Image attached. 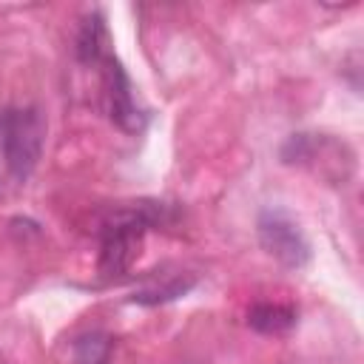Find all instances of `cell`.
I'll use <instances>...</instances> for the list:
<instances>
[{
  "mask_svg": "<svg viewBox=\"0 0 364 364\" xmlns=\"http://www.w3.org/2000/svg\"><path fill=\"white\" fill-rule=\"evenodd\" d=\"M97 68L102 74V97H105V111H108L111 122L117 128H122L125 134H139L145 125V111L136 102L131 77L125 74V68L119 65V60L114 54L105 57Z\"/></svg>",
  "mask_w": 364,
  "mask_h": 364,
  "instance_id": "4",
  "label": "cell"
},
{
  "mask_svg": "<svg viewBox=\"0 0 364 364\" xmlns=\"http://www.w3.org/2000/svg\"><path fill=\"white\" fill-rule=\"evenodd\" d=\"M296 321H299V310L293 304H282V301H256L247 310V324L264 336H282V333L293 330Z\"/></svg>",
  "mask_w": 364,
  "mask_h": 364,
  "instance_id": "6",
  "label": "cell"
},
{
  "mask_svg": "<svg viewBox=\"0 0 364 364\" xmlns=\"http://www.w3.org/2000/svg\"><path fill=\"white\" fill-rule=\"evenodd\" d=\"M111 54H114L111 51V34H108V26H105L102 14L100 11L85 14V20L80 23V31H77V57H80V63L100 65Z\"/></svg>",
  "mask_w": 364,
  "mask_h": 364,
  "instance_id": "5",
  "label": "cell"
},
{
  "mask_svg": "<svg viewBox=\"0 0 364 364\" xmlns=\"http://www.w3.org/2000/svg\"><path fill=\"white\" fill-rule=\"evenodd\" d=\"M191 287H193V279H171V282L156 284V287H151V290L134 293L131 301H136V304H159V301H171V299L185 296Z\"/></svg>",
  "mask_w": 364,
  "mask_h": 364,
  "instance_id": "7",
  "label": "cell"
},
{
  "mask_svg": "<svg viewBox=\"0 0 364 364\" xmlns=\"http://www.w3.org/2000/svg\"><path fill=\"white\" fill-rule=\"evenodd\" d=\"M256 230H259L262 247L279 264H284L290 270H299L310 262V242L301 233V228L284 210H273V208L262 210L259 222H256Z\"/></svg>",
  "mask_w": 364,
  "mask_h": 364,
  "instance_id": "3",
  "label": "cell"
},
{
  "mask_svg": "<svg viewBox=\"0 0 364 364\" xmlns=\"http://www.w3.org/2000/svg\"><path fill=\"white\" fill-rule=\"evenodd\" d=\"M171 208L165 202H131L108 210L100 222V273L122 276L139 256L142 239L151 228L171 222Z\"/></svg>",
  "mask_w": 364,
  "mask_h": 364,
  "instance_id": "1",
  "label": "cell"
},
{
  "mask_svg": "<svg viewBox=\"0 0 364 364\" xmlns=\"http://www.w3.org/2000/svg\"><path fill=\"white\" fill-rule=\"evenodd\" d=\"M111 353V341L100 333H91L77 341V364H105Z\"/></svg>",
  "mask_w": 364,
  "mask_h": 364,
  "instance_id": "8",
  "label": "cell"
},
{
  "mask_svg": "<svg viewBox=\"0 0 364 364\" xmlns=\"http://www.w3.org/2000/svg\"><path fill=\"white\" fill-rule=\"evenodd\" d=\"M46 119L37 108L11 105L0 111V151L14 179H28L43 156Z\"/></svg>",
  "mask_w": 364,
  "mask_h": 364,
  "instance_id": "2",
  "label": "cell"
}]
</instances>
